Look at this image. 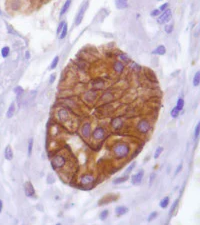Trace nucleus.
Here are the masks:
<instances>
[{
  "label": "nucleus",
  "instance_id": "f257e3e1",
  "mask_svg": "<svg viewBox=\"0 0 200 225\" xmlns=\"http://www.w3.org/2000/svg\"><path fill=\"white\" fill-rule=\"evenodd\" d=\"M131 153V146L129 143L124 141L116 142L112 146V155L115 159L123 160L129 157Z\"/></svg>",
  "mask_w": 200,
  "mask_h": 225
},
{
  "label": "nucleus",
  "instance_id": "f03ea898",
  "mask_svg": "<svg viewBox=\"0 0 200 225\" xmlns=\"http://www.w3.org/2000/svg\"><path fill=\"white\" fill-rule=\"evenodd\" d=\"M68 159L63 154H57L54 155L51 159V166L54 170H61L66 166Z\"/></svg>",
  "mask_w": 200,
  "mask_h": 225
},
{
  "label": "nucleus",
  "instance_id": "7ed1b4c3",
  "mask_svg": "<svg viewBox=\"0 0 200 225\" xmlns=\"http://www.w3.org/2000/svg\"><path fill=\"white\" fill-rule=\"evenodd\" d=\"M152 126H151V123L148 119H141V120L138 121L136 125V131L139 133V134H148L151 130Z\"/></svg>",
  "mask_w": 200,
  "mask_h": 225
},
{
  "label": "nucleus",
  "instance_id": "20e7f679",
  "mask_svg": "<svg viewBox=\"0 0 200 225\" xmlns=\"http://www.w3.org/2000/svg\"><path fill=\"white\" fill-rule=\"evenodd\" d=\"M95 181H96V178L94 176V174L92 173H84L79 178V184L81 186H83L84 188H85V186L94 184Z\"/></svg>",
  "mask_w": 200,
  "mask_h": 225
},
{
  "label": "nucleus",
  "instance_id": "39448f33",
  "mask_svg": "<svg viewBox=\"0 0 200 225\" xmlns=\"http://www.w3.org/2000/svg\"><path fill=\"white\" fill-rule=\"evenodd\" d=\"M92 138L94 141H102L106 138V130L102 126H97L92 132Z\"/></svg>",
  "mask_w": 200,
  "mask_h": 225
},
{
  "label": "nucleus",
  "instance_id": "423d86ee",
  "mask_svg": "<svg viewBox=\"0 0 200 225\" xmlns=\"http://www.w3.org/2000/svg\"><path fill=\"white\" fill-rule=\"evenodd\" d=\"M171 17H172V11H171V9L167 8L166 10L162 11V14H160L159 16H158L157 22L159 23V24H161V25L166 24V23H167L168 21H170Z\"/></svg>",
  "mask_w": 200,
  "mask_h": 225
},
{
  "label": "nucleus",
  "instance_id": "0eeeda50",
  "mask_svg": "<svg viewBox=\"0 0 200 225\" xmlns=\"http://www.w3.org/2000/svg\"><path fill=\"white\" fill-rule=\"evenodd\" d=\"M56 118H57V120L61 123L67 122V121H69V119H70L69 112H68V110H66L65 108L58 109L57 112H56Z\"/></svg>",
  "mask_w": 200,
  "mask_h": 225
},
{
  "label": "nucleus",
  "instance_id": "6e6552de",
  "mask_svg": "<svg viewBox=\"0 0 200 225\" xmlns=\"http://www.w3.org/2000/svg\"><path fill=\"white\" fill-rule=\"evenodd\" d=\"M91 130H92L91 123H90L89 121H86V122H84L83 124L81 125V128H80L82 137L85 138V139L90 138V136H91Z\"/></svg>",
  "mask_w": 200,
  "mask_h": 225
},
{
  "label": "nucleus",
  "instance_id": "1a4fd4ad",
  "mask_svg": "<svg viewBox=\"0 0 200 225\" xmlns=\"http://www.w3.org/2000/svg\"><path fill=\"white\" fill-rule=\"evenodd\" d=\"M110 126L114 131H119L124 126V120L121 117H115L110 121Z\"/></svg>",
  "mask_w": 200,
  "mask_h": 225
},
{
  "label": "nucleus",
  "instance_id": "9d476101",
  "mask_svg": "<svg viewBox=\"0 0 200 225\" xmlns=\"http://www.w3.org/2000/svg\"><path fill=\"white\" fill-rule=\"evenodd\" d=\"M143 176H144V170L140 169L139 171H137L136 173L131 176V183L133 185H139L142 182Z\"/></svg>",
  "mask_w": 200,
  "mask_h": 225
},
{
  "label": "nucleus",
  "instance_id": "9b49d317",
  "mask_svg": "<svg viewBox=\"0 0 200 225\" xmlns=\"http://www.w3.org/2000/svg\"><path fill=\"white\" fill-rule=\"evenodd\" d=\"M24 192L27 197H34L35 196V189L33 187L32 183L30 181H26L24 184Z\"/></svg>",
  "mask_w": 200,
  "mask_h": 225
},
{
  "label": "nucleus",
  "instance_id": "f8f14e48",
  "mask_svg": "<svg viewBox=\"0 0 200 225\" xmlns=\"http://www.w3.org/2000/svg\"><path fill=\"white\" fill-rule=\"evenodd\" d=\"M86 7H87V3H85V4L82 5L81 8H80L79 11H78V13L76 14V17H75V24L76 25H79L80 23L82 22V20H83L84 14H85V11H86Z\"/></svg>",
  "mask_w": 200,
  "mask_h": 225
},
{
  "label": "nucleus",
  "instance_id": "ddd939ff",
  "mask_svg": "<svg viewBox=\"0 0 200 225\" xmlns=\"http://www.w3.org/2000/svg\"><path fill=\"white\" fill-rule=\"evenodd\" d=\"M116 199H117V195L109 194V195H106V196H104L103 198L100 199V201H99V203H98V204H99V205H104V204H107V203L113 202V201H115Z\"/></svg>",
  "mask_w": 200,
  "mask_h": 225
},
{
  "label": "nucleus",
  "instance_id": "4468645a",
  "mask_svg": "<svg viewBox=\"0 0 200 225\" xmlns=\"http://www.w3.org/2000/svg\"><path fill=\"white\" fill-rule=\"evenodd\" d=\"M124 68H125V65H124L123 62L115 61L114 63H113V69H114V71L116 72V73L121 74L123 71H124Z\"/></svg>",
  "mask_w": 200,
  "mask_h": 225
},
{
  "label": "nucleus",
  "instance_id": "2eb2a0df",
  "mask_svg": "<svg viewBox=\"0 0 200 225\" xmlns=\"http://www.w3.org/2000/svg\"><path fill=\"white\" fill-rule=\"evenodd\" d=\"M96 96H97V93L95 92V91H88L87 93H85V94H84V100L85 101H87L88 103H91L92 101L94 100V99L96 98Z\"/></svg>",
  "mask_w": 200,
  "mask_h": 225
},
{
  "label": "nucleus",
  "instance_id": "dca6fc26",
  "mask_svg": "<svg viewBox=\"0 0 200 225\" xmlns=\"http://www.w3.org/2000/svg\"><path fill=\"white\" fill-rule=\"evenodd\" d=\"M145 76H146L147 79L150 80V81L157 82V77H156L155 73H154V72L152 71L151 69H148V68H146V69H145Z\"/></svg>",
  "mask_w": 200,
  "mask_h": 225
},
{
  "label": "nucleus",
  "instance_id": "f3484780",
  "mask_svg": "<svg viewBox=\"0 0 200 225\" xmlns=\"http://www.w3.org/2000/svg\"><path fill=\"white\" fill-rule=\"evenodd\" d=\"M115 214L117 215V216H122V215L126 214L127 212L129 211V209L127 208L126 206H123V205H119V206H117L116 208H115Z\"/></svg>",
  "mask_w": 200,
  "mask_h": 225
},
{
  "label": "nucleus",
  "instance_id": "a211bd4d",
  "mask_svg": "<svg viewBox=\"0 0 200 225\" xmlns=\"http://www.w3.org/2000/svg\"><path fill=\"white\" fill-rule=\"evenodd\" d=\"M4 157L6 160H12L13 159V151H12V148H11L10 145H8L4 150Z\"/></svg>",
  "mask_w": 200,
  "mask_h": 225
},
{
  "label": "nucleus",
  "instance_id": "6ab92c4d",
  "mask_svg": "<svg viewBox=\"0 0 200 225\" xmlns=\"http://www.w3.org/2000/svg\"><path fill=\"white\" fill-rule=\"evenodd\" d=\"M115 5L118 9H125L128 7V0H115Z\"/></svg>",
  "mask_w": 200,
  "mask_h": 225
},
{
  "label": "nucleus",
  "instance_id": "aec40b11",
  "mask_svg": "<svg viewBox=\"0 0 200 225\" xmlns=\"http://www.w3.org/2000/svg\"><path fill=\"white\" fill-rule=\"evenodd\" d=\"M166 53V48L164 45H159L156 49H154L153 51H152V54H154V55H164V54Z\"/></svg>",
  "mask_w": 200,
  "mask_h": 225
},
{
  "label": "nucleus",
  "instance_id": "412c9836",
  "mask_svg": "<svg viewBox=\"0 0 200 225\" xmlns=\"http://www.w3.org/2000/svg\"><path fill=\"white\" fill-rule=\"evenodd\" d=\"M128 179H129V176L127 175V174H125V175L121 176V177H117V178H115V179H113L112 183L113 184H121V183L126 182Z\"/></svg>",
  "mask_w": 200,
  "mask_h": 225
},
{
  "label": "nucleus",
  "instance_id": "4be33fe9",
  "mask_svg": "<svg viewBox=\"0 0 200 225\" xmlns=\"http://www.w3.org/2000/svg\"><path fill=\"white\" fill-rule=\"evenodd\" d=\"M169 202H170V198L168 196H165L164 198H162L161 200H160V202H159L160 208H162V209L167 208L168 205H169Z\"/></svg>",
  "mask_w": 200,
  "mask_h": 225
},
{
  "label": "nucleus",
  "instance_id": "5701e85b",
  "mask_svg": "<svg viewBox=\"0 0 200 225\" xmlns=\"http://www.w3.org/2000/svg\"><path fill=\"white\" fill-rule=\"evenodd\" d=\"M70 5H71V0H67V1L63 4L61 10H60V16H62V15H64L66 12H67L68 9H69V7H70Z\"/></svg>",
  "mask_w": 200,
  "mask_h": 225
},
{
  "label": "nucleus",
  "instance_id": "b1692460",
  "mask_svg": "<svg viewBox=\"0 0 200 225\" xmlns=\"http://www.w3.org/2000/svg\"><path fill=\"white\" fill-rule=\"evenodd\" d=\"M14 112H15V104L12 103V104H10L8 110H7V113H6L7 118H12V116L14 115Z\"/></svg>",
  "mask_w": 200,
  "mask_h": 225
},
{
  "label": "nucleus",
  "instance_id": "393cba45",
  "mask_svg": "<svg viewBox=\"0 0 200 225\" xmlns=\"http://www.w3.org/2000/svg\"><path fill=\"white\" fill-rule=\"evenodd\" d=\"M92 86H93L95 89H100V88H102L103 86H104V82L101 79H97L92 83Z\"/></svg>",
  "mask_w": 200,
  "mask_h": 225
},
{
  "label": "nucleus",
  "instance_id": "a878e982",
  "mask_svg": "<svg viewBox=\"0 0 200 225\" xmlns=\"http://www.w3.org/2000/svg\"><path fill=\"white\" fill-rule=\"evenodd\" d=\"M178 204H179V199H175V201L172 203V206H171V208H170V210H169V216H172V214L175 212V210L177 209V207H178Z\"/></svg>",
  "mask_w": 200,
  "mask_h": 225
},
{
  "label": "nucleus",
  "instance_id": "bb28decb",
  "mask_svg": "<svg viewBox=\"0 0 200 225\" xmlns=\"http://www.w3.org/2000/svg\"><path fill=\"white\" fill-rule=\"evenodd\" d=\"M199 83H200V73H199V71H197L193 77V86L198 87V86H199Z\"/></svg>",
  "mask_w": 200,
  "mask_h": 225
},
{
  "label": "nucleus",
  "instance_id": "cd10ccee",
  "mask_svg": "<svg viewBox=\"0 0 200 225\" xmlns=\"http://www.w3.org/2000/svg\"><path fill=\"white\" fill-rule=\"evenodd\" d=\"M109 215V210H107V209H104L103 211H101L100 212V215H99V218L101 221H105L107 219V217H108Z\"/></svg>",
  "mask_w": 200,
  "mask_h": 225
},
{
  "label": "nucleus",
  "instance_id": "c85d7f7f",
  "mask_svg": "<svg viewBox=\"0 0 200 225\" xmlns=\"http://www.w3.org/2000/svg\"><path fill=\"white\" fill-rule=\"evenodd\" d=\"M58 62H59V56H55V57H54V59L52 60L51 64H50V67H49V69H50V70L55 69V68L57 67V65H58Z\"/></svg>",
  "mask_w": 200,
  "mask_h": 225
},
{
  "label": "nucleus",
  "instance_id": "c756f323",
  "mask_svg": "<svg viewBox=\"0 0 200 225\" xmlns=\"http://www.w3.org/2000/svg\"><path fill=\"white\" fill-rule=\"evenodd\" d=\"M9 53H10V48H9L8 46H4V47L1 49V55H2L3 58L8 57Z\"/></svg>",
  "mask_w": 200,
  "mask_h": 225
},
{
  "label": "nucleus",
  "instance_id": "7c9ffc66",
  "mask_svg": "<svg viewBox=\"0 0 200 225\" xmlns=\"http://www.w3.org/2000/svg\"><path fill=\"white\" fill-rule=\"evenodd\" d=\"M33 144H34V139L32 137L29 138L28 140V156H31L33 150Z\"/></svg>",
  "mask_w": 200,
  "mask_h": 225
},
{
  "label": "nucleus",
  "instance_id": "2f4dec72",
  "mask_svg": "<svg viewBox=\"0 0 200 225\" xmlns=\"http://www.w3.org/2000/svg\"><path fill=\"white\" fill-rule=\"evenodd\" d=\"M173 29H174L173 23H168V24H166L165 26H164V30H165V32L167 33V34H170V33H172Z\"/></svg>",
  "mask_w": 200,
  "mask_h": 225
},
{
  "label": "nucleus",
  "instance_id": "473e14b6",
  "mask_svg": "<svg viewBox=\"0 0 200 225\" xmlns=\"http://www.w3.org/2000/svg\"><path fill=\"white\" fill-rule=\"evenodd\" d=\"M199 134H200V123L198 122L197 125L195 126V129H194V139L197 140L199 138Z\"/></svg>",
  "mask_w": 200,
  "mask_h": 225
},
{
  "label": "nucleus",
  "instance_id": "72a5a7b5",
  "mask_svg": "<svg viewBox=\"0 0 200 225\" xmlns=\"http://www.w3.org/2000/svg\"><path fill=\"white\" fill-rule=\"evenodd\" d=\"M179 114H180V110L177 107H174L171 110V112H170V115H171L172 118H177V117L179 116Z\"/></svg>",
  "mask_w": 200,
  "mask_h": 225
},
{
  "label": "nucleus",
  "instance_id": "f704fd0d",
  "mask_svg": "<svg viewBox=\"0 0 200 225\" xmlns=\"http://www.w3.org/2000/svg\"><path fill=\"white\" fill-rule=\"evenodd\" d=\"M66 35H67V24L65 23V25L63 26V28H62L61 32H60V34H59V38L64 39L66 37Z\"/></svg>",
  "mask_w": 200,
  "mask_h": 225
},
{
  "label": "nucleus",
  "instance_id": "c9c22d12",
  "mask_svg": "<svg viewBox=\"0 0 200 225\" xmlns=\"http://www.w3.org/2000/svg\"><path fill=\"white\" fill-rule=\"evenodd\" d=\"M157 215H158L157 211H153V212H151L150 214H149L148 218H147V221H148V222H152V221H153L154 219H156Z\"/></svg>",
  "mask_w": 200,
  "mask_h": 225
},
{
  "label": "nucleus",
  "instance_id": "e433bc0d",
  "mask_svg": "<svg viewBox=\"0 0 200 225\" xmlns=\"http://www.w3.org/2000/svg\"><path fill=\"white\" fill-rule=\"evenodd\" d=\"M163 152V147H161V146H159V147L156 149V151H155V153H154V155H153V157H154V159H157L158 157H159L160 155H161V153Z\"/></svg>",
  "mask_w": 200,
  "mask_h": 225
},
{
  "label": "nucleus",
  "instance_id": "4c0bfd02",
  "mask_svg": "<svg viewBox=\"0 0 200 225\" xmlns=\"http://www.w3.org/2000/svg\"><path fill=\"white\" fill-rule=\"evenodd\" d=\"M176 107H177L179 110H182L184 107V100L183 98H179L177 100V103H176Z\"/></svg>",
  "mask_w": 200,
  "mask_h": 225
},
{
  "label": "nucleus",
  "instance_id": "58836bf2",
  "mask_svg": "<svg viewBox=\"0 0 200 225\" xmlns=\"http://www.w3.org/2000/svg\"><path fill=\"white\" fill-rule=\"evenodd\" d=\"M135 166H136V162L134 161V162H132L128 167H127V169L125 170V174H129L130 172H132V170L135 168Z\"/></svg>",
  "mask_w": 200,
  "mask_h": 225
},
{
  "label": "nucleus",
  "instance_id": "ea45409f",
  "mask_svg": "<svg viewBox=\"0 0 200 225\" xmlns=\"http://www.w3.org/2000/svg\"><path fill=\"white\" fill-rule=\"evenodd\" d=\"M54 182H55V177L51 173H49L47 176V184H52Z\"/></svg>",
  "mask_w": 200,
  "mask_h": 225
},
{
  "label": "nucleus",
  "instance_id": "a19ab883",
  "mask_svg": "<svg viewBox=\"0 0 200 225\" xmlns=\"http://www.w3.org/2000/svg\"><path fill=\"white\" fill-rule=\"evenodd\" d=\"M65 21H61V22L59 23V25H58V28H57V31H56V33H57L58 35L60 34V32H61V30H62V28H63V26L65 25Z\"/></svg>",
  "mask_w": 200,
  "mask_h": 225
},
{
  "label": "nucleus",
  "instance_id": "79ce46f5",
  "mask_svg": "<svg viewBox=\"0 0 200 225\" xmlns=\"http://www.w3.org/2000/svg\"><path fill=\"white\" fill-rule=\"evenodd\" d=\"M22 92H23V89H22V87H20V86H17V87L14 89V93L17 95V96H20V94Z\"/></svg>",
  "mask_w": 200,
  "mask_h": 225
},
{
  "label": "nucleus",
  "instance_id": "37998d69",
  "mask_svg": "<svg viewBox=\"0 0 200 225\" xmlns=\"http://www.w3.org/2000/svg\"><path fill=\"white\" fill-rule=\"evenodd\" d=\"M150 15H151L152 17L159 16V15H160V10H159V9H154V10H152V11H151Z\"/></svg>",
  "mask_w": 200,
  "mask_h": 225
},
{
  "label": "nucleus",
  "instance_id": "c03bdc74",
  "mask_svg": "<svg viewBox=\"0 0 200 225\" xmlns=\"http://www.w3.org/2000/svg\"><path fill=\"white\" fill-rule=\"evenodd\" d=\"M182 167H183V164L182 163H180L179 165L177 166V168H176V170H175V173H174V175H178V174H179V172L181 171L182 170Z\"/></svg>",
  "mask_w": 200,
  "mask_h": 225
},
{
  "label": "nucleus",
  "instance_id": "a18cd8bd",
  "mask_svg": "<svg viewBox=\"0 0 200 225\" xmlns=\"http://www.w3.org/2000/svg\"><path fill=\"white\" fill-rule=\"evenodd\" d=\"M130 67H131V68H133V69H136V70H140V69H141L140 66H139L138 64L134 63V62H132V63L130 64Z\"/></svg>",
  "mask_w": 200,
  "mask_h": 225
},
{
  "label": "nucleus",
  "instance_id": "49530a36",
  "mask_svg": "<svg viewBox=\"0 0 200 225\" xmlns=\"http://www.w3.org/2000/svg\"><path fill=\"white\" fill-rule=\"evenodd\" d=\"M168 7H169V4H168V3H164V4H162L161 6L159 7V10L160 11H164V10H166Z\"/></svg>",
  "mask_w": 200,
  "mask_h": 225
},
{
  "label": "nucleus",
  "instance_id": "de8ad7c7",
  "mask_svg": "<svg viewBox=\"0 0 200 225\" xmlns=\"http://www.w3.org/2000/svg\"><path fill=\"white\" fill-rule=\"evenodd\" d=\"M119 57H120V59L123 60L124 62L129 61V58L127 57V55H125V54H121V55H119Z\"/></svg>",
  "mask_w": 200,
  "mask_h": 225
},
{
  "label": "nucleus",
  "instance_id": "09e8293b",
  "mask_svg": "<svg viewBox=\"0 0 200 225\" xmlns=\"http://www.w3.org/2000/svg\"><path fill=\"white\" fill-rule=\"evenodd\" d=\"M156 178V174L155 173H151V175H150V179H149V183L151 184L152 182H153V180Z\"/></svg>",
  "mask_w": 200,
  "mask_h": 225
},
{
  "label": "nucleus",
  "instance_id": "8fccbe9b",
  "mask_svg": "<svg viewBox=\"0 0 200 225\" xmlns=\"http://www.w3.org/2000/svg\"><path fill=\"white\" fill-rule=\"evenodd\" d=\"M55 78H56L55 74H52V75L50 76V79H49V83H53L54 80H55Z\"/></svg>",
  "mask_w": 200,
  "mask_h": 225
},
{
  "label": "nucleus",
  "instance_id": "3c124183",
  "mask_svg": "<svg viewBox=\"0 0 200 225\" xmlns=\"http://www.w3.org/2000/svg\"><path fill=\"white\" fill-rule=\"evenodd\" d=\"M25 58H26V59H29V58H30V52L29 51L25 52Z\"/></svg>",
  "mask_w": 200,
  "mask_h": 225
},
{
  "label": "nucleus",
  "instance_id": "603ef678",
  "mask_svg": "<svg viewBox=\"0 0 200 225\" xmlns=\"http://www.w3.org/2000/svg\"><path fill=\"white\" fill-rule=\"evenodd\" d=\"M2 208H3V203H2V200L0 199V213L2 211Z\"/></svg>",
  "mask_w": 200,
  "mask_h": 225
},
{
  "label": "nucleus",
  "instance_id": "864d4df0",
  "mask_svg": "<svg viewBox=\"0 0 200 225\" xmlns=\"http://www.w3.org/2000/svg\"><path fill=\"white\" fill-rule=\"evenodd\" d=\"M159 1H161V0H159Z\"/></svg>",
  "mask_w": 200,
  "mask_h": 225
}]
</instances>
